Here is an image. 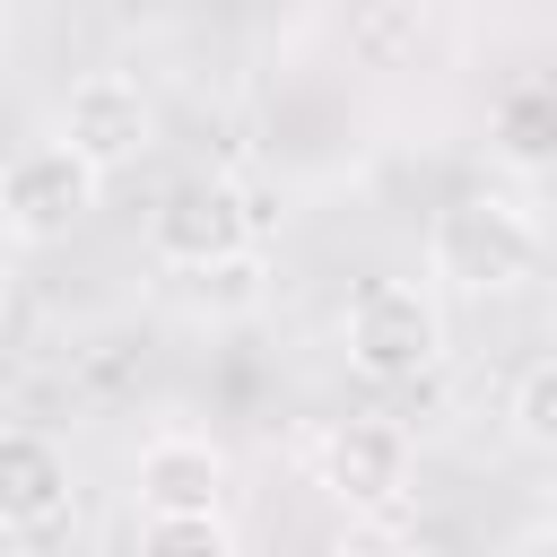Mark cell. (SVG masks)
I'll return each mask as SVG.
<instances>
[{"instance_id": "6da1fadb", "label": "cell", "mask_w": 557, "mask_h": 557, "mask_svg": "<svg viewBox=\"0 0 557 557\" xmlns=\"http://www.w3.org/2000/svg\"><path fill=\"white\" fill-rule=\"evenodd\" d=\"M426 270L461 296H505L540 270V226L513 191H453L426 226Z\"/></svg>"}, {"instance_id": "7a4b0ae2", "label": "cell", "mask_w": 557, "mask_h": 557, "mask_svg": "<svg viewBox=\"0 0 557 557\" xmlns=\"http://www.w3.org/2000/svg\"><path fill=\"white\" fill-rule=\"evenodd\" d=\"M348 366L366 383H418L435 357H444V305L418 287V278H366L348 296Z\"/></svg>"}, {"instance_id": "3957f363", "label": "cell", "mask_w": 557, "mask_h": 557, "mask_svg": "<svg viewBox=\"0 0 557 557\" xmlns=\"http://www.w3.org/2000/svg\"><path fill=\"white\" fill-rule=\"evenodd\" d=\"M252 226H261V209L244 200V183L191 174L148 209V252L174 261V270H226V261L252 252Z\"/></svg>"}, {"instance_id": "277c9868", "label": "cell", "mask_w": 557, "mask_h": 557, "mask_svg": "<svg viewBox=\"0 0 557 557\" xmlns=\"http://www.w3.org/2000/svg\"><path fill=\"white\" fill-rule=\"evenodd\" d=\"M96 191H104V174L70 139H35V148H17L0 165V218H9L17 244H61L96 209Z\"/></svg>"}, {"instance_id": "5b68a950", "label": "cell", "mask_w": 557, "mask_h": 557, "mask_svg": "<svg viewBox=\"0 0 557 557\" xmlns=\"http://www.w3.org/2000/svg\"><path fill=\"white\" fill-rule=\"evenodd\" d=\"M52 139H70L96 174H113V165H131L148 139H157V104H148V87L131 78V70H87L70 96H61V131Z\"/></svg>"}, {"instance_id": "8992f818", "label": "cell", "mask_w": 557, "mask_h": 557, "mask_svg": "<svg viewBox=\"0 0 557 557\" xmlns=\"http://www.w3.org/2000/svg\"><path fill=\"white\" fill-rule=\"evenodd\" d=\"M409 470H418V453H409V426H392V418H348L322 444V479L357 513H392L409 496Z\"/></svg>"}, {"instance_id": "52a82bcc", "label": "cell", "mask_w": 557, "mask_h": 557, "mask_svg": "<svg viewBox=\"0 0 557 557\" xmlns=\"http://www.w3.org/2000/svg\"><path fill=\"white\" fill-rule=\"evenodd\" d=\"M70 513V453L35 426H0V531H52Z\"/></svg>"}, {"instance_id": "ba28073f", "label": "cell", "mask_w": 557, "mask_h": 557, "mask_svg": "<svg viewBox=\"0 0 557 557\" xmlns=\"http://www.w3.org/2000/svg\"><path fill=\"white\" fill-rule=\"evenodd\" d=\"M226 453L209 435H148L139 444V513H218Z\"/></svg>"}, {"instance_id": "9c48e42d", "label": "cell", "mask_w": 557, "mask_h": 557, "mask_svg": "<svg viewBox=\"0 0 557 557\" xmlns=\"http://www.w3.org/2000/svg\"><path fill=\"white\" fill-rule=\"evenodd\" d=\"M496 148L505 165H557V78H522L496 96Z\"/></svg>"}, {"instance_id": "30bf717a", "label": "cell", "mask_w": 557, "mask_h": 557, "mask_svg": "<svg viewBox=\"0 0 557 557\" xmlns=\"http://www.w3.org/2000/svg\"><path fill=\"white\" fill-rule=\"evenodd\" d=\"M139 557H235L218 513H139Z\"/></svg>"}, {"instance_id": "8fae6325", "label": "cell", "mask_w": 557, "mask_h": 557, "mask_svg": "<svg viewBox=\"0 0 557 557\" xmlns=\"http://www.w3.org/2000/svg\"><path fill=\"white\" fill-rule=\"evenodd\" d=\"M513 435L540 444V453H557V348L540 366H522V383H513Z\"/></svg>"}, {"instance_id": "7c38bea8", "label": "cell", "mask_w": 557, "mask_h": 557, "mask_svg": "<svg viewBox=\"0 0 557 557\" xmlns=\"http://www.w3.org/2000/svg\"><path fill=\"white\" fill-rule=\"evenodd\" d=\"M9 35H17V0H0V52H9Z\"/></svg>"}]
</instances>
